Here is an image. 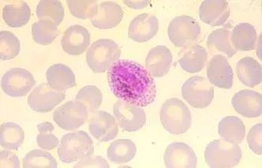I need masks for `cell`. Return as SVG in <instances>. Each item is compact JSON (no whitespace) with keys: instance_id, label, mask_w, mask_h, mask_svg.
I'll return each mask as SVG.
<instances>
[{"instance_id":"1","label":"cell","mask_w":262,"mask_h":168,"mask_svg":"<svg viewBox=\"0 0 262 168\" xmlns=\"http://www.w3.org/2000/svg\"><path fill=\"white\" fill-rule=\"evenodd\" d=\"M111 91L119 100L145 108L155 101L157 86L146 69L135 61H116L107 73Z\"/></svg>"},{"instance_id":"2","label":"cell","mask_w":262,"mask_h":168,"mask_svg":"<svg viewBox=\"0 0 262 168\" xmlns=\"http://www.w3.org/2000/svg\"><path fill=\"white\" fill-rule=\"evenodd\" d=\"M94 146L91 137L85 131H76L65 134L58 149L59 160L71 163L92 157Z\"/></svg>"},{"instance_id":"3","label":"cell","mask_w":262,"mask_h":168,"mask_svg":"<svg viewBox=\"0 0 262 168\" xmlns=\"http://www.w3.org/2000/svg\"><path fill=\"white\" fill-rule=\"evenodd\" d=\"M160 117L163 127L171 134H185L191 127V113L188 107L177 98H171L164 102Z\"/></svg>"},{"instance_id":"4","label":"cell","mask_w":262,"mask_h":168,"mask_svg":"<svg viewBox=\"0 0 262 168\" xmlns=\"http://www.w3.org/2000/svg\"><path fill=\"white\" fill-rule=\"evenodd\" d=\"M121 56L119 45L109 39H100L94 42L86 53L89 67L96 74L106 72Z\"/></svg>"},{"instance_id":"5","label":"cell","mask_w":262,"mask_h":168,"mask_svg":"<svg viewBox=\"0 0 262 168\" xmlns=\"http://www.w3.org/2000/svg\"><path fill=\"white\" fill-rule=\"evenodd\" d=\"M241 159L239 146L224 140H214L205 149V163L209 167H234L239 163Z\"/></svg>"},{"instance_id":"6","label":"cell","mask_w":262,"mask_h":168,"mask_svg":"<svg viewBox=\"0 0 262 168\" xmlns=\"http://www.w3.org/2000/svg\"><path fill=\"white\" fill-rule=\"evenodd\" d=\"M182 96L190 106L203 109L212 103L214 89L207 79L201 76H194L185 81L182 87Z\"/></svg>"},{"instance_id":"7","label":"cell","mask_w":262,"mask_h":168,"mask_svg":"<svg viewBox=\"0 0 262 168\" xmlns=\"http://www.w3.org/2000/svg\"><path fill=\"white\" fill-rule=\"evenodd\" d=\"M199 23L188 15L178 16L171 20L167 33L171 43L178 48L187 46L201 34Z\"/></svg>"},{"instance_id":"8","label":"cell","mask_w":262,"mask_h":168,"mask_svg":"<svg viewBox=\"0 0 262 168\" xmlns=\"http://www.w3.org/2000/svg\"><path fill=\"white\" fill-rule=\"evenodd\" d=\"M88 118V108L77 100H71L63 103L56 108L53 113L55 123L64 131L78 129L86 122Z\"/></svg>"},{"instance_id":"9","label":"cell","mask_w":262,"mask_h":168,"mask_svg":"<svg viewBox=\"0 0 262 168\" xmlns=\"http://www.w3.org/2000/svg\"><path fill=\"white\" fill-rule=\"evenodd\" d=\"M36 85L31 73L23 68H13L1 79L3 91L11 97H23Z\"/></svg>"},{"instance_id":"10","label":"cell","mask_w":262,"mask_h":168,"mask_svg":"<svg viewBox=\"0 0 262 168\" xmlns=\"http://www.w3.org/2000/svg\"><path fill=\"white\" fill-rule=\"evenodd\" d=\"M113 114L119 127L128 132L142 129L146 122V114L141 107L118 100L113 107Z\"/></svg>"},{"instance_id":"11","label":"cell","mask_w":262,"mask_h":168,"mask_svg":"<svg viewBox=\"0 0 262 168\" xmlns=\"http://www.w3.org/2000/svg\"><path fill=\"white\" fill-rule=\"evenodd\" d=\"M65 98L63 91L54 90L49 83H42L28 97V103L34 112L48 113L62 103Z\"/></svg>"},{"instance_id":"12","label":"cell","mask_w":262,"mask_h":168,"mask_svg":"<svg viewBox=\"0 0 262 168\" xmlns=\"http://www.w3.org/2000/svg\"><path fill=\"white\" fill-rule=\"evenodd\" d=\"M90 134L102 142L110 141L119 134V127L116 118L104 111H97L90 118Z\"/></svg>"},{"instance_id":"13","label":"cell","mask_w":262,"mask_h":168,"mask_svg":"<svg viewBox=\"0 0 262 168\" xmlns=\"http://www.w3.org/2000/svg\"><path fill=\"white\" fill-rule=\"evenodd\" d=\"M164 161L167 168H195L198 164V158L196 153L188 144L174 142L166 149Z\"/></svg>"},{"instance_id":"14","label":"cell","mask_w":262,"mask_h":168,"mask_svg":"<svg viewBox=\"0 0 262 168\" xmlns=\"http://www.w3.org/2000/svg\"><path fill=\"white\" fill-rule=\"evenodd\" d=\"M207 77L209 82L221 89L229 90L233 86L232 68L226 57L214 55L207 67Z\"/></svg>"},{"instance_id":"15","label":"cell","mask_w":262,"mask_h":168,"mask_svg":"<svg viewBox=\"0 0 262 168\" xmlns=\"http://www.w3.org/2000/svg\"><path fill=\"white\" fill-rule=\"evenodd\" d=\"M159 31L158 19L156 16L142 14L131 21L128 29L129 39L138 43L150 40Z\"/></svg>"},{"instance_id":"16","label":"cell","mask_w":262,"mask_h":168,"mask_svg":"<svg viewBox=\"0 0 262 168\" xmlns=\"http://www.w3.org/2000/svg\"><path fill=\"white\" fill-rule=\"evenodd\" d=\"M90 34L88 29L79 25L70 26L66 29L61 45L66 53L79 55L84 53L90 46Z\"/></svg>"},{"instance_id":"17","label":"cell","mask_w":262,"mask_h":168,"mask_svg":"<svg viewBox=\"0 0 262 168\" xmlns=\"http://www.w3.org/2000/svg\"><path fill=\"white\" fill-rule=\"evenodd\" d=\"M235 112L246 118H257L261 115L262 96L257 92L241 90L231 100Z\"/></svg>"},{"instance_id":"18","label":"cell","mask_w":262,"mask_h":168,"mask_svg":"<svg viewBox=\"0 0 262 168\" xmlns=\"http://www.w3.org/2000/svg\"><path fill=\"white\" fill-rule=\"evenodd\" d=\"M229 16V4L225 0H205L199 9L201 20L211 26H223Z\"/></svg>"},{"instance_id":"19","label":"cell","mask_w":262,"mask_h":168,"mask_svg":"<svg viewBox=\"0 0 262 168\" xmlns=\"http://www.w3.org/2000/svg\"><path fill=\"white\" fill-rule=\"evenodd\" d=\"M172 64L171 51L164 46L158 45L151 49L145 59V67L154 77H162L169 72Z\"/></svg>"},{"instance_id":"20","label":"cell","mask_w":262,"mask_h":168,"mask_svg":"<svg viewBox=\"0 0 262 168\" xmlns=\"http://www.w3.org/2000/svg\"><path fill=\"white\" fill-rule=\"evenodd\" d=\"M123 17V9L117 3L104 2L98 5V12L90 22L97 29H111L119 26Z\"/></svg>"},{"instance_id":"21","label":"cell","mask_w":262,"mask_h":168,"mask_svg":"<svg viewBox=\"0 0 262 168\" xmlns=\"http://www.w3.org/2000/svg\"><path fill=\"white\" fill-rule=\"evenodd\" d=\"M46 77L49 86L57 91H64L76 86L74 72L63 64H55L49 67Z\"/></svg>"},{"instance_id":"22","label":"cell","mask_w":262,"mask_h":168,"mask_svg":"<svg viewBox=\"0 0 262 168\" xmlns=\"http://www.w3.org/2000/svg\"><path fill=\"white\" fill-rule=\"evenodd\" d=\"M257 39L255 28L248 23L237 25L231 35V45L235 50L241 52L254 50Z\"/></svg>"},{"instance_id":"23","label":"cell","mask_w":262,"mask_h":168,"mask_svg":"<svg viewBox=\"0 0 262 168\" xmlns=\"http://www.w3.org/2000/svg\"><path fill=\"white\" fill-rule=\"evenodd\" d=\"M236 72L240 81L247 87H255L261 83V66L251 57H245L238 61Z\"/></svg>"},{"instance_id":"24","label":"cell","mask_w":262,"mask_h":168,"mask_svg":"<svg viewBox=\"0 0 262 168\" xmlns=\"http://www.w3.org/2000/svg\"><path fill=\"white\" fill-rule=\"evenodd\" d=\"M218 133L224 141L238 144L245 137L246 127L238 117H225L219 122Z\"/></svg>"},{"instance_id":"25","label":"cell","mask_w":262,"mask_h":168,"mask_svg":"<svg viewBox=\"0 0 262 168\" xmlns=\"http://www.w3.org/2000/svg\"><path fill=\"white\" fill-rule=\"evenodd\" d=\"M31 17L30 7L24 1H17L9 4L3 10V18L6 24L11 28H21L26 26Z\"/></svg>"},{"instance_id":"26","label":"cell","mask_w":262,"mask_h":168,"mask_svg":"<svg viewBox=\"0 0 262 168\" xmlns=\"http://www.w3.org/2000/svg\"><path fill=\"white\" fill-rule=\"evenodd\" d=\"M206 49L201 45H193L179 59V64L186 72L194 74L203 70L207 60Z\"/></svg>"},{"instance_id":"27","label":"cell","mask_w":262,"mask_h":168,"mask_svg":"<svg viewBox=\"0 0 262 168\" xmlns=\"http://www.w3.org/2000/svg\"><path fill=\"white\" fill-rule=\"evenodd\" d=\"M137 153V148L131 140L119 139L109 146L107 157L115 163H126L133 160Z\"/></svg>"},{"instance_id":"28","label":"cell","mask_w":262,"mask_h":168,"mask_svg":"<svg viewBox=\"0 0 262 168\" xmlns=\"http://www.w3.org/2000/svg\"><path fill=\"white\" fill-rule=\"evenodd\" d=\"M25 132L14 122L3 123L0 127V144L5 150H18L24 141Z\"/></svg>"},{"instance_id":"29","label":"cell","mask_w":262,"mask_h":168,"mask_svg":"<svg viewBox=\"0 0 262 168\" xmlns=\"http://www.w3.org/2000/svg\"><path fill=\"white\" fill-rule=\"evenodd\" d=\"M231 32L228 29H220L212 32L207 39L208 49L211 52H223L228 58L236 54L237 51L231 45Z\"/></svg>"},{"instance_id":"30","label":"cell","mask_w":262,"mask_h":168,"mask_svg":"<svg viewBox=\"0 0 262 168\" xmlns=\"http://www.w3.org/2000/svg\"><path fill=\"white\" fill-rule=\"evenodd\" d=\"M36 15L40 20H49L59 26L65 15L62 3L58 0H41L36 7Z\"/></svg>"},{"instance_id":"31","label":"cell","mask_w":262,"mask_h":168,"mask_svg":"<svg viewBox=\"0 0 262 168\" xmlns=\"http://www.w3.org/2000/svg\"><path fill=\"white\" fill-rule=\"evenodd\" d=\"M58 26L49 20H39L32 26L33 40L41 45H49L58 36Z\"/></svg>"},{"instance_id":"32","label":"cell","mask_w":262,"mask_h":168,"mask_svg":"<svg viewBox=\"0 0 262 168\" xmlns=\"http://www.w3.org/2000/svg\"><path fill=\"white\" fill-rule=\"evenodd\" d=\"M21 50L19 39L9 31L0 33V58L1 60H11L17 56Z\"/></svg>"},{"instance_id":"33","label":"cell","mask_w":262,"mask_h":168,"mask_svg":"<svg viewBox=\"0 0 262 168\" xmlns=\"http://www.w3.org/2000/svg\"><path fill=\"white\" fill-rule=\"evenodd\" d=\"M24 168H57L58 162L49 153L42 150H32L25 156Z\"/></svg>"},{"instance_id":"34","label":"cell","mask_w":262,"mask_h":168,"mask_svg":"<svg viewBox=\"0 0 262 168\" xmlns=\"http://www.w3.org/2000/svg\"><path fill=\"white\" fill-rule=\"evenodd\" d=\"M70 12L79 19H91L98 12V4L93 0H68Z\"/></svg>"},{"instance_id":"35","label":"cell","mask_w":262,"mask_h":168,"mask_svg":"<svg viewBox=\"0 0 262 168\" xmlns=\"http://www.w3.org/2000/svg\"><path fill=\"white\" fill-rule=\"evenodd\" d=\"M75 100L84 103L88 108L89 112H93L101 106L103 95L96 86H87L78 91Z\"/></svg>"},{"instance_id":"36","label":"cell","mask_w":262,"mask_h":168,"mask_svg":"<svg viewBox=\"0 0 262 168\" xmlns=\"http://www.w3.org/2000/svg\"><path fill=\"white\" fill-rule=\"evenodd\" d=\"M39 135L36 137V142L39 147L45 150H52L59 144L58 137L52 134L55 127L51 122H45L37 125Z\"/></svg>"},{"instance_id":"37","label":"cell","mask_w":262,"mask_h":168,"mask_svg":"<svg viewBox=\"0 0 262 168\" xmlns=\"http://www.w3.org/2000/svg\"><path fill=\"white\" fill-rule=\"evenodd\" d=\"M261 131L262 124L257 123L252 127L247 135L249 147L251 151L259 156L262 154Z\"/></svg>"},{"instance_id":"38","label":"cell","mask_w":262,"mask_h":168,"mask_svg":"<svg viewBox=\"0 0 262 168\" xmlns=\"http://www.w3.org/2000/svg\"><path fill=\"white\" fill-rule=\"evenodd\" d=\"M0 166L1 167H20V160L15 153L7 150L0 153Z\"/></svg>"},{"instance_id":"39","label":"cell","mask_w":262,"mask_h":168,"mask_svg":"<svg viewBox=\"0 0 262 168\" xmlns=\"http://www.w3.org/2000/svg\"><path fill=\"white\" fill-rule=\"evenodd\" d=\"M74 167H110L107 160L100 156L86 158L74 165Z\"/></svg>"},{"instance_id":"40","label":"cell","mask_w":262,"mask_h":168,"mask_svg":"<svg viewBox=\"0 0 262 168\" xmlns=\"http://www.w3.org/2000/svg\"><path fill=\"white\" fill-rule=\"evenodd\" d=\"M123 3L127 7H130V8L135 9V10H141V9L149 5L151 2L149 0H146V1H144V0H142V1H128V0H124Z\"/></svg>"},{"instance_id":"41","label":"cell","mask_w":262,"mask_h":168,"mask_svg":"<svg viewBox=\"0 0 262 168\" xmlns=\"http://www.w3.org/2000/svg\"><path fill=\"white\" fill-rule=\"evenodd\" d=\"M260 38H261V35H260V39H259V51H257V55H258L259 58H260V59H261V55H260V54H261V52H260V43H261V41H260Z\"/></svg>"}]
</instances>
